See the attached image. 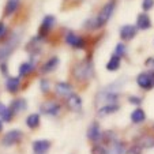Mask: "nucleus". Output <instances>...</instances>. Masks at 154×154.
<instances>
[{
  "label": "nucleus",
  "mask_w": 154,
  "mask_h": 154,
  "mask_svg": "<svg viewBox=\"0 0 154 154\" xmlns=\"http://www.w3.org/2000/svg\"><path fill=\"white\" fill-rule=\"evenodd\" d=\"M124 82H122V79L113 82L112 85H108L105 89H102L98 94H97L96 102H105L106 104H117V100L120 96V89L123 87Z\"/></svg>",
  "instance_id": "f257e3e1"
},
{
  "label": "nucleus",
  "mask_w": 154,
  "mask_h": 154,
  "mask_svg": "<svg viewBox=\"0 0 154 154\" xmlns=\"http://www.w3.org/2000/svg\"><path fill=\"white\" fill-rule=\"evenodd\" d=\"M72 76L79 82H87L94 76V66L90 59L76 63L72 67Z\"/></svg>",
  "instance_id": "f03ea898"
},
{
  "label": "nucleus",
  "mask_w": 154,
  "mask_h": 154,
  "mask_svg": "<svg viewBox=\"0 0 154 154\" xmlns=\"http://www.w3.org/2000/svg\"><path fill=\"white\" fill-rule=\"evenodd\" d=\"M116 3L117 0H109L104 4L100 12L97 14V17L94 18V23H96V29H101L102 26L108 23V20L111 19L112 14H113L115 8H116Z\"/></svg>",
  "instance_id": "7ed1b4c3"
},
{
  "label": "nucleus",
  "mask_w": 154,
  "mask_h": 154,
  "mask_svg": "<svg viewBox=\"0 0 154 154\" xmlns=\"http://www.w3.org/2000/svg\"><path fill=\"white\" fill-rule=\"evenodd\" d=\"M18 42H19V37H18L17 34H14V35H11L10 40H7L6 42L0 47V64L6 63V60L8 59V56L14 52V49L18 45Z\"/></svg>",
  "instance_id": "20e7f679"
},
{
  "label": "nucleus",
  "mask_w": 154,
  "mask_h": 154,
  "mask_svg": "<svg viewBox=\"0 0 154 154\" xmlns=\"http://www.w3.org/2000/svg\"><path fill=\"white\" fill-rule=\"evenodd\" d=\"M137 83L143 90L154 89V71H145L137 76Z\"/></svg>",
  "instance_id": "39448f33"
},
{
  "label": "nucleus",
  "mask_w": 154,
  "mask_h": 154,
  "mask_svg": "<svg viewBox=\"0 0 154 154\" xmlns=\"http://www.w3.org/2000/svg\"><path fill=\"white\" fill-rule=\"evenodd\" d=\"M64 41H66V44H68L70 47L75 48V49H85L87 45L86 40H85L82 35H78L75 34V33L70 32L66 34V37H64Z\"/></svg>",
  "instance_id": "423d86ee"
},
{
  "label": "nucleus",
  "mask_w": 154,
  "mask_h": 154,
  "mask_svg": "<svg viewBox=\"0 0 154 154\" xmlns=\"http://www.w3.org/2000/svg\"><path fill=\"white\" fill-rule=\"evenodd\" d=\"M56 25V17L53 15H45V18L42 19L40 25V29H38V37L41 38H45L49 32L53 29V26Z\"/></svg>",
  "instance_id": "0eeeda50"
},
{
  "label": "nucleus",
  "mask_w": 154,
  "mask_h": 154,
  "mask_svg": "<svg viewBox=\"0 0 154 154\" xmlns=\"http://www.w3.org/2000/svg\"><path fill=\"white\" fill-rule=\"evenodd\" d=\"M40 109H41V113H44V115H48V116H57L61 111V106L57 101L49 100V101L44 102V104L41 105Z\"/></svg>",
  "instance_id": "6e6552de"
},
{
  "label": "nucleus",
  "mask_w": 154,
  "mask_h": 154,
  "mask_svg": "<svg viewBox=\"0 0 154 154\" xmlns=\"http://www.w3.org/2000/svg\"><path fill=\"white\" fill-rule=\"evenodd\" d=\"M23 138V132L19 130H11L8 131L6 135L3 137L2 139V143L4 146H12V145H17V143L20 142V139Z\"/></svg>",
  "instance_id": "1a4fd4ad"
},
{
  "label": "nucleus",
  "mask_w": 154,
  "mask_h": 154,
  "mask_svg": "<svg viewBox=\"0 0 154 154\" xmlns=\"http://www.w3.org/2000/svg\"><path fill=\"white\" fill-rule=\"evenodd\" d=\"M101 137H102L101 127H100V124L97 122H93L87 128V138L93 143H98L101 140Z\"/></svg>",
  "instance_id": "9d476101"
},
{
  "label": "nucleus",
  "mask_w": 154,
  "mask_h": 154,
  "mask_svg": "<svg viewBox=\"0 0 154 154\" xmlns=\"http://www.w3.org/2000/svg\"><path fill=\"white\" fill-rule=\"evenodd\" d=\"M55 91L57 96L64 97V98H68L71 94H74V89L68 82H57L55 86Z\"/></svg>",
  "instance_id": "9b49d317"
},
{
  "label": "nucleus",
  "mask_w": 154,
  "mask_h": 154,
  "mask_svg": "<svg viewBox=\"0 0 154 154\" xmlns=\"http://www.w3.org/2000/svg\"><path fill=\"white\" fill-rule=\"evenodd\" d=\"M66 104L67 108L72 112H81L82 111V98L78 94H71L68 98H66Z\"/></svg>",
  "instance_id": "f8f14e48"
},
{
  "label": "nucleus",
  "mask_w": 154,
  "mask_h": 154,
  "mask_svg": "<svg viewBox=\"0 0 154 154\" xmlns=\"http://www.w3.org/2000/svg\"><path fill=\"white\" fill-rule=\"evenodd\" d=\"M138 33V27L134 26V25H124L120 29V38L123 41H130L137 35Z\"/></svg>",
  "instance_id": "ddd939ff"
},
{
  "label": "nucleus",
  "mask_w": 154,
  "mask_h": 154,
  "mask_svg": "<svg viewBox=\"0 0 154 154\" xmlns=\"http://www.w3.org/2000/svg\"><path fill=\"white\" fill-rule=\"evenodd\" d=\"M59 63H60V59L57 57V56H52L51 59H48L45 63L41 66L40 68V72L41 74H48V72H52V71H55L56 68H57Z\"/></svg>",
  "instance_id": "4468645a"
},
{
  "label": "nucleus",
  "mask_w": 154,
  "mask_h": 154,
  "mask_svg": "<svg viewBox=\"0 0 154 154\" xmlns=\"http://www.w3.org/2000/svg\"><path fill=\"white\" fill-rule=\"evenodd\" d=\"M137 145L142 149H153L154 147V135L142 134L137 138Z\"/></svg>",
  "instance_id": "2eb2a0df"
},
{
  "label": "nucleus",
  "mask_w": 154,
  "mask_h": 154,
  "mask_svg": "<svg viewBox=\"0 0 154 154\" xmlns=\"http://www.w3.org/2000/svg\"><path fill=\"white\" fill-rule=\"evenodd\" d=\"M51 149V142L48 139H38L33 142V151L34 154H45Z\"/></svg>",
  "instance_id": "dca6fc26"
},
{
  "label": "nucleus",
  "mask_w": 154,
  "mask_h": 154,
  "mask_svg": "<svg viewBox=\"0 0 154 154\" xmlns=\"http://www.w3.org/2000/svg\"><path fill=\"white\" fill-rule=\"evenodd\" d=\"M119 109H120L119 104H106V105H104V106L98 108L97 115H98L100 117H105V116H109V115L116 113Z\"/></svg>",
  "instance_id": "f3484780"
},
{
  "label": "nucleus",
  "mask_w": 154,
  "mask_h": 154,
  "mask_svg": "<svg viewBox=\"0 0 154 154\" xmlns=\"http://www.w3.org/2000/svg\"><path fill=\"white\" fill-rule=\"evenodd\" d=\"M135 26L140 30H149L151 27V19L146 12H142L137 17V25Z\"/></svg>",
  "instance_id": "a211bd4d"
},
{
  "label": "nucleus",
  "mask_w": 154,
  "mask_h": 154,
  "mask_svg": "<svg viewBox=\"0 0 154 154\" xmlns=\"http://www.w3.org/2000/svg\"><path fill=\"white\" fill-rule=\"evenodd\" d=\"M26 108H27V102L25 98H17L10 105V109H11V112L14 115L19 113V112H22V111H26Z\"/></svg>",
  "instance_id": "6ab92c4d"
},
{
  "label": "nucleus",
  "mask_w": 154,
  "mask_h": 154,
  "mask_svg": "<svg viewBox=\"0 0 154 154\" xmlns=\"http://www.w3.org/2000/svg\"><path fill=\"white\" fill-rule=\"evenodd\" d=\"M130 119H131V122L134 123V124H140V123H143L146 120L145 109H142V108H137V109H134V111L131 112V115H130Z\"/></svg>",
  "instance_id": "aec40b11"
},
{
  "label": "nucleus",
  "mask_w": 154,
  "mask_h": 154,
  "mask_svg": "<svg viewBox=\"0 0 154 154\" xmlns=\"http://www.w3.org/2000/svg\"><path fill=\"white\" fill-rule=\"evenodd\" d=\"M19 6H20V0H7L6 8H4V15L6 17H11L12 14L17 12Z\"/></svg>",
  "instance_id": "412c9836"
},
{
  "label": "nucleus",
  "mask_w": 154,
  "mask_h": 154,
  "mask_svg": "<svg viewBox=\"0 0 154 154\" xmlns=\"http://www.w3.org/2000/svg\"><path fill=\"white\" fill-rule=\"evenodd\" d=\"M6 87L10 93H17L20 87V79L18 78V76H11V78L7 79Z\"/></svg>",
  "instance_id": "4be33fe9"
},
{
  "label": "nucleus",
  "mask_w": 154,
  "mask_h": 154,
  "mask_svg": "<svg viewBox=\"0 0 154 154\" xmlns=\"http://www.w3.org/2000/svg\"><path fill=\"white\" fill-rule=\"evenodd\" d=\"M120 64H122V59L117 57L116 55H112L111 59H109V60H108V63H106V70L111 71V72L117 71L120 68Z\"/></svg>",
  "instance_id": "5701e85b"
},
{
  "label": "nucleus",
  "mask_w": 154,
  "mask_h": 154,
  "mask_svg": "<svg viewBox=\"0 0 154 154\" xmlns=\"http://www.w3.org/2000/svg\"><path fill=\"white\" fill-rule=\"evenodd\" d=\"M116 134H115L113 131H105L102 132V137H101V142L104 146H111L116 142Z\"/></svg>",
  "instance_id": "b1692460"
},
{
  "label": "nucleus",
  "mask_w": 154,
  "mask_h": 154,
  "mask_svg": "<svg viewBox=\"0 0 154 154\" xmlns=\"http://www.w3.org/2000/svg\"><path fill=\"white\" fill-rule=\"evenodd\" d=\"M34 71V64L29 63V61H25L19 66V76L20 78H25V76L30 75V74Z\"/></svg>",
  "instance_id": "393cba45"
},
{
  "label": "nucleus",
  "mask_w": 154,
  "mask_h": 154,
  "mask_svg": "<svg viewBox=\"0 0 154 154\" xmlns=\"http://www.w3.org/2000/svg\"><path fill=\"white\" fill-rule=\"evenodd\" d=\"M124 153H125V142L116 140L113 145H111L109 154H124Z\"/></svg>",
  "instance_id": "a878e982"
},
{
  "label": "nucleus",
  "mask_w": 154,
  "mask_h": 154,
  "mask_svg": "<svg viewBox=\"0 0 154 154\" xmlns=\"http://www.w3.org/2000/svg\"><path fill=\"white\" fill-rule=\"evenodd\" d=\"M26 125L32 130H35V128L40 125V115L38 113H32L27 116L26 119Z\"/></svg>",
  "instance_id": "bb28decb"
},
{
  "label": "nucleus",
  "mask_w": 154,
  "mask_h": 154,
  "mask_svg": "<svg viewBox=\"0 0 154 154\" xmlns=\"http://www.w3.org/2000/svg\"><path fill=\"white\" fill-rule=\"evenodd\" d=\"M12 116H14V113L11 112V109H10L8 106H6L4 104H0V117H2V120H4V122H11Z\"/></svg>",
  "instance_id": "cd10ccee"
},
{
  "label": "nucleus",
  "mask_w": 154,
  "mask_h": 154,
  "mask_svg": "<svg viewBox=\"0 0 154 154\" xmlns=\"http://www.w3.org/2000/svg\"><path fill=\"white\" fill-rule=\"evenodd\" d=\"M91 154H109V150L102 143H94L91 147Z\"/></svg>",
  "instance_id": "c85d7f7f"
},
{
  "label": "nucleus",
  "mask_w": 154,
  "mask_h": 154,
  "mask_svg": "<svg viewBox=\"0 0 154 154\" xmlns=\"http://www.w3.org/2000/svg\"><path fill=\"white\" fill-rule=\"evenodd\" d=\"M125 53H127V48H125V45L123 42H119L116 45V48H115V53L113 55H116L117 57H124L125 56Z\"/></svg>",
  "instance_id": "c756f323"
},
{
  "label": "nucleus",
  "mask_w": 154,
  "mask_h": 154,
  "mask_svg": "<svg viewBox=\"0 0 154 154\" xmlns=\"http://www.w3.org/2000/svg\"><path fill=\"white\" fill-rule=\"evenodd\" d=\"M142 150H143V149L135 143V145H132L131 147H128L127 150H125L124 154H142Z\"/></svg>",
  "instance_id": "7c9ffc66"
},
{
  "label": "nucleus",
  "mask_w": 154,
  "mask_h": 154,
  "mask_svg": "<svg viewBox=\"0 0 154 154\" xmlns=\"http://www.w3.org/2000/svg\"><path fill=\"white\" fill-rule=\"evenodd\" d=\"M153 7H154V0H142L143 11H150Z\"/></svg>",
  "instance_id": "2f4dec72"
},
{
  "label": "nucleus",
  "mask_w": 154,
  "mask_h": 154,
  "mask_svg": "<svg viewBox=\"0 0 154 154\" xmlns=\"http://www.w3.org/2000/svg\"><path fill=\"white\" fill-rule=\"evenodd\" d=\"M40 89L42 93H48L49 91V81L48 79H41L40 81Z\"/></svg>",
  "instance_id": "473e14b6"
},
{
  "label": "nucleus",
  "mask_w": 154,
  "mask_h": 154,
  "mask_svg": "<svg viewBox=\"0 0 154 154\" xmlns=\"http://www.w3.org/2000/svg\"><path fill=\"white\" fill-rule=\"evenodd\" d=\"M128 102L132 105H140L142 104V98L138 96H130L128 97Z\"/></svg>",
  "instance_id": "72a5a7b5"
},
{
  "label": "nucleus",
  "mask_w": 154,
  "mask_h": 154,
  "mask_svg": "<svg viewBox=\"0 0 154 154\" xmlns=\"http://www.w3.org/2000/svg\"><path fill=\"white\" fill-rule=\"evenodd\" d=\"M145 66H146L147 68H150V71H154V57H149V59H146Z\"/></svg>",
  "instance_id": "f704fd0d"
},
{
  "label": "nucleus",
  "mask_w": 154,
  "mask_h": 154,
  "mask_svg": "<svg viewBox=\"0 0 154 154\" xmlns=\"http://www.w3.org/2000/svg\"><path fill=\"white\" fill-rule=\"evenodd\" d=\"M6 32H7V27L3 22H0V38H3L6 35Z\"/></svg>",
  "instance_id": "c9c22d12"
},
{
  "label": "nucleus",
  "mask_w": 154,
  "mask_h": 154,
  "mask_svg": "<svg viewBox=\"0 0 154 154\" xmlns=\"http://www.w3.org/2000/svg\"><path fill=\"white\" fill-rule=\"evenodd\" d=\"M0 70H2V72H3L4 75H7V74H8V71H7V64L6 63L0 64Z\"/></svg>",
  "instance_id": "e433bc0d"
},
{
  "label": "nucleus",
  "mask_w": 154,
  "mask_h": 154,
  "mask_svg": "<svg viewBox=\"0 0 154 154\" xmlns=\"http://www.w3.org/2000/svg\"><path fill=\"white\" fill-rule=\"evenodd\" d=\"M2 130H3V122L0 120V132H2Z\"/></svg>",
  "instance_id": "4c0bfd02"
},
{
  "label": "nucleus",
  "mask_w": 154,
  "mask_h": 154,
  "mask_svg": "<svg viewBox=\"0 0 154 154\" xmlns=\"http://www.w3.org/2000/svg\"><path fill=\"white\" fill-rule=\"evenodd\" d=\"M79 2H81V0H79Z\"/></svg>",
  "instance_id": "58836bf2"
},
{
  "label": "nucleus",
  "mask_w": 154,
  "mask_h": 154,
  "mask_svg": "<svg viewBox=\"0 0 154 154\" xmlns=\"http://www.w3.org/2000/svg\"><path fill=\"white\" fill-rule=\"evenodd\" d=\"M153 128H154V127H153Z\"/></svg>",
  "instance_id": "ea45409f"
}]
</instances>
